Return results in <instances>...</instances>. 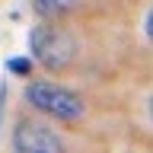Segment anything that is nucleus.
<instances>
[{
	"instance_id": "f257e3e1",
	"label": "nucleus",
	"mask_w": 153,
	"mask_h": 153,
	"mask_svg": "<svg viewBox=\"0 0 153 153\" xmlns=\"http://www.w3.org/2000/svg\"><path fill=\"white\" fill-rule=\"evenodd\" d=\"M29 51L32 64H42L45 70H67L80 54V45L64 22H38L29 35Z\"/></svg>"
},
{
	"instance_id": "f03ea898",
	"label": "nucleus",
	"mask_w": 153,
	"mask_h": 153,
	"mask_svg": "<svg viewBox=\"0 0 153 153\" xmlns=\"http://www.w3.org/2000/svg\"><path fill=\"white\" fill-rule=\"evenodd\" d=\"M22 96L35 112L48 115V118H57V121H76L86 112L83 96L74 93L70 86L54 83V80H29Z\"/></svg>"
},
{
	"instance_id": "7ed1b4c3",
	"label": "nucleus",
	"mask_w": 153,
	"mask_h": 153,
	"mask_svg": "<svg viewBox=\"0 0 153 153\" xmlns=\"http://www.w3.org/2000/svg\"><path fill=\"white\" fill-rule=\"evenodd\" d=\"M13 153H64V140L54 128L38 118H19L13 124Z\"/></svg>"
},
{
	"instance_id": "20e7f679",
	"label": "nucleus",
	"mask_w": 153,
	"mask_h": 153,
	"mask_svg": "<svg viewBox=\"0 0 153 153\" xmlns=\"http://www.w3.org/2000/svg\"><path fill=\"white\" fill-rule=\"evenodd\" d=\"M32 10L42 16V22H61L80 10V0H32Z\"/></svg>"
},
{
	"instance_id": "39448f33",
	"label": "nucleus",
	"mask_w": 153,
	"mask_h": 153,
	"mask_svg": "<svg viewBox=\"0 0 153 153\" xmlns=\"http://www.w3.org/2000/svg\"><path fill=\"white\" fill-rule=\"evenodd\" d=\"M29 67H32L29 57H10V61H7V70H10V74H16V76H26Z\"/></svg>"
}]
</instances>
